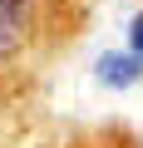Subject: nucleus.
I'll list each match as a JSON object with an SVG mask.
<instances>
[{
    "label": "nucleus",
    "mask_w": 143,
    "mask_h": 148,
    "mask_svg": "<svg viewBox=\"0 0 143 148\" xmlns=\"http://www.w3.org/2000/svg\"><path fill=\"white\" fill-rule=\"evenodd\" d=\"M94 74H99L109 89H128V84H138V74H143V59H133L128 49H109V54H99Z\"/></svg>",
    "instance_id": "nucleus-1"
},
{
    "label": "nucleus",
    "mask_w": 143,
    "mask_h": 148,
    "mask_svg": "<svg viewBox=\"0 0 143 148\" xmlns=\"http://www.w3.org/2000/svg\"><path fill=\"white\" fill-rule=\"evenodd\" d=\"M25 25H30V0H0V59L25 40Z\"/></svg>",
    "instance_id": "nucleus-2"
},
{
    "label": "nucleus",
    "mask_w": 143,
    "mask_h": 148,
    "mask_svg": "<svg viewBox=\"0 0 143 148\" xmlns=\"http://www.w3.org/2000/svg\"><path fill=\"white\" fill-rule=\"evenodd\" d=\"M128 54H133V59H143V10L128 20Z\"/></svg>",
    "instance_id": "nucleus-3"
}]
</instances>
